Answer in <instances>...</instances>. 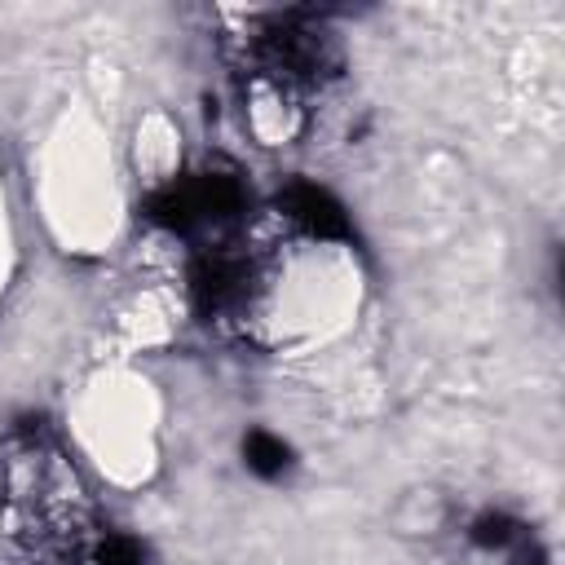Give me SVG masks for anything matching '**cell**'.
<instances>
[{"mask_svg": "<svg viewBox=\"0 0 565 565\" xmlns=\"http://www.w3.org/2000/svg\"><path fill=\"white\" fill-rule=\"evenodd\" d=\"M0 534L31 565H88L102 534L79 463L49 428H18L0 455Z\"/></svg>", "mask_w": 565, "mask_h": 565, "instance_id": "obj_1", "label": "cell"}, {"mask_svg": "<svg viewBox=\"0 0 565 565\" xmlns=\"http://www.w3.org/2000/svg\"><path fill=\"white\" fill-rule=\"evenodd\" d=\"M132 375H102L79 402V437L102 472L115 481H141L154 463V397Z\"/></svg>", "mask_w": 565, "mask_h": 565, "instance_id": "obj_2", "label": "cell"}, {"mask_svg": "<svg viewBox=\"0 0 565 565\" xmlns=\"http://www.w3.org/2000/svg\"><path fill=\"white\" fill-rule=\"evenodd\" d=\"M49 216L66 234V243H102L115 230V177L110 159L71 141V154L49 172Z\"/></svg>", "mask_w": 565, "mask_h": 565, "instance_id": "obj_3", "label": "cell"}, {"mask_svg": "<svg viewBox=\"0 0 565 565\" xmlns=\"http://www.w3.org/2000/svg\"><path fill=\"white\" fill-rule=\"evenodd\" d=\"M243 119L260 146H287L305 128V93L274 75H247L243 88Z\"/></svg>", "mask_w": 565, "mask_h": 565, "instance_id": "obj_4", "label": "cell"}, {"mask_svg": "<svg viewBox=\"0 0 565 565\" xmlns=\"http://www.w3.org/2000/svg\"><path fill=\"white\" fill-rule=\"evenodd\" d=\"M137 172H141L146 194H154L181 177V137L172 132V124L163 115L146 119L137 132Z\"/></svg>", "mask_w": 565, "mask_h": 565, "instance_id": "obj_5", "label": "cell"}, {"mask_svg": "<svg viewBox=\"0 0 565 565\" xmlns=\"http://www.w3.org/2000/svg\"><path fill=\"white\" fill-rule=\"evenodd\" d=\"M468 534H472L486 552H494V556H503V561H516V565L539 561V543H534L530 525H521V521L508 516V512H481Z\"/></svg>", "mask_w": 565, "mask_h": 565, "instance_id": "obj_6", "label": "cell"}, {"mask_svg": "<svg viewBox=\"0 0 565 565\" xmlns=\"http://www.w3.org/2000/svg\"><path fill=\"white\" fill-rule=\"evenodd\" d=\"M243 455H247V468L260 472V477H282V472L291 468V450H287V441L274 437V433H265V428L247 433Z\"/></svg>", "mask_w": 565, "mask_h": 565, "instance_id": "obj_7", "label": "cell"}, {"mask_svg": "<svg viewBox=\"0 0 565 565\" xmlns=\"http://www.w3.org/2000/svg\"><path fill=\"white\" fill-rule=\"evenodd\" d=\"M88 565H146V552L137 539L128 534H115V530H102L93 552H88Z\"/></svg>", "mask_w": 565, "mask_h": 565, "instance_id": "obj_8", "label": "cell"}, {"mask_svg": "<svg viewBox=\"0 0 565 565\" xmlns=\"http://www.w3.org/2000/svg\"><path fill=\"white\" fill-rule=\"evenodd\" d=\"M4 256H9V238H4V203H0V287H4Z\"/></svg>", "mask_w": 565, "mask_h": 565, "instance_id": "obj_9", "label": "cell"}]
</instances>
